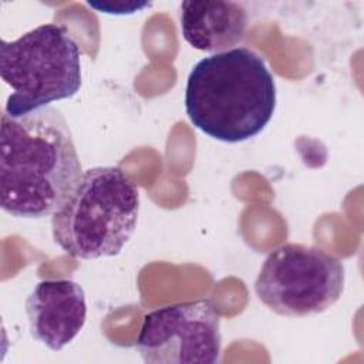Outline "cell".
<instances>
[{
    "label": "cell",
    "mask_w": 364,
    "mask_h": 364,
    "mask_svg": "<svg viewBox=\"0 0 364 364\" xmlns=\"http://www.w3.org/2000/svg\"><path fill=\"white\" fill-rule=\"evenodd\" d=\"M181 31L195 50L222 53L239 44L246 33L247 11L236 1L181 3Z\"/></svg>",
    "instance_id": "cell-8"
},
{
    "label": "cell",
    "mask_w": 364,
    "mask_h": 364,
    "mask_svg": "<svg viewBox=\"0 0 364 364\" xmlns=\"http://www.w3.org/2000/svg\"><path fill=\"white\" fill-rule=\"evenodd\" d=\"M274 108V77L264 60L246 47L210 54L188 74L186 115L216 141L236 144L256 136Z\"/></svg>",
    "instance_id": "cell-2"
},
{
    "label": "cell",
    "mask_w": 364,
    "mask_h": 364,
    "mask_svg": "<svg viewBox=\"0 0 364 364\" xmlns=\"http://www.w3.org/2000/svg\"><path fill=\"white\" fill-rule=\"evenodd\" d=\"M81 173L73 134L60 109L48 105L21 117L1 114L3 212L23 219L51 216Z\"/></svg>",
    "instance_id": "cell-1"
},
{
    "label": "cell",
    "mask_w": 364,
    "mask_h": 364,
    "mask_svg": "<svg viewBox=\"0 0 364 364\" xmlns=\"http://www.w3.org/2000/svg\"><path fill=\"white\" fill-rule=\"evenodd\" d=\"M87 4L100 13L105 14H115V16H124V14H134L135 11H141L145 7H149L151 3L146 1H87Z\"/></svg>",
    "instance_id": "cell-9"
},
{
    "label": "cell",
    "mask_w": 364,
    "mask_h": 364,
    "mask_svg": "<svg viewBox=\"0 0 364 364\" xmlns=\"http://www.w3.org/2000/svg\"><path fill=\"white\" fill-rule=\"evenodd\" d=\"M138 213L139 192L119 168H90L51 215L53 239L75 259L112 257L134 235Z\"/></svg>",
    "instance_id": "cell-3"
},
{
    "label": "cell",
    "mask_w": 364,
    "mask_h": 364,
    "mask_svg": "<svg viewBox=\"0 0 364 364\" xmlns=\"http://www.w3.org/2000/svg\"><path fill=\"white\" fill-rule=\"evenodd\" d=\"M220 314L209 299L165 306L144 316L135 347L146 364H216Z\"/></svg>",
    "instance_id": "cell-6"
},
{
    "label": "cell",
    "mask_w": 364,
    "mask_h": 364,
    "mask_svg": "<svg viewBox=\"0 0 364 364\" xmlns=\"http://www.w3.org/2000/svg\"><path fill=\"white\" fill-rule=\"evenodd\" d=\"M343 262L314 246L284 243L264 259L255 282L259 300L286 317L326 311L343 294Z\"/></svg>",
    "instance_id": "cell-5"
},
{
    "label": "cell",
    "mask_w": 364,
    "mask_h": 364,
    "mask_svg": "<svg viewBox=\"0 0 364 364\" xmlns=\"http://www.w3.org/2000/svg\"><path fill=\"white\" fill-rule=\"evenodd\" d=\"M1 80L11 88L4 107L21 117L74 97L81 88L80 48L65 26L41 24L0 44Z\"/></svg>",
    "instance_id": "cell-4"
},
{
    "label": "cell",
    "mask_w": 364,
    "mask_h": 364,
    "mask_svg": "<svg viewBox=\"0 0 364 364\" xmlns=\"http://www.w3.org/2000/svg\"><path fill=\"white\" fill-rule=\"evenodd\" d=\"M24 307L31 337L51 351L70 344L87 320L84 289L70 279L38 282Z\"/></svg>",
    "instance_id": "cell-7"
}]
</instances>
